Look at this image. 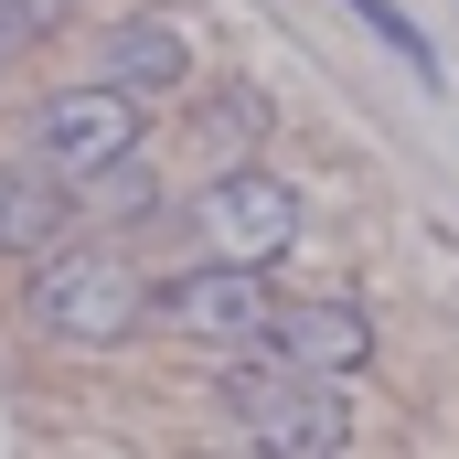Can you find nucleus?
Masks as SVG:
<instances>
[{
    "mask_svg": "<svg viewBox=\"0 0 459 459\" xmlns=\"http://www.w3.org/2000/svg\"><path fill=\"white\" fill-rule=\"evenodd\" d=\"M225 417L256 438V449L278 459H332L352 449V406H342V374H310V363H289V352H225Z\"/></svg>",
    "mask_w": 459,
    "mask_h": 459,
    "instance_id": "1",
    "label": "nucleus"
},
{
    "mask_svg": "<svg viewBox=\"0 0 459 459\" xmlns=\"http://www.w3.org/2000/svg\"><path fill=\"white\" fill-rule=\"evenodd\" d=\"M22 321L54 342H128L150 321V278L108 246H43L22 278Z\"/></svg>",
    "mask_w": 459,
    "mask_h": 459,
    "instance_id": "2",
    "label": "nucleus"
},
{
    "mask_svg": "<svg viewBox=\"0 0 459 459\" xmlns=\"http://www.w3.org/2000/svg\"><path fill=\"white\" fill-rule=\"evenodd\" d=\"M267 310H278V289L246 256H204L171 289H150V321L171 342H193V352H267Z\"/></svg>",
    "mask_w": 459,
    "mask_h": 459,
    "instance_id": "3",
    "label": "nucleus"
},
{
    "mask_svg": "<svg viewBox=\"0 0 459 459\" xmlns=\"http://www.w3.org/2000/svg\"><path fill=\"white\" fill-rule=\"evenodd\" d=\"M150 139V97H128L108 75H86V86H54L43 108L22 117V150L43 160V171H65V182H86V171H108Z\"/></svg>",
    "mask_w": 459,
    "mask_h": 459,
    "instance_id": "4",
    "label": "nucleus"
},
{
    "mask_svg": "<svg viewBox=\"0 0 459 459\" xmlns=\"http://www.w3.org/2000/svg\"><path fill=\"white\" fill-rule=\"evenodd\" d=\"M299 225H310L299 182H278V171H256V160H214V182L193 193V235H204V256H246V267H267L278 246H299Z\"/></svg>",
    "mask_w": 459,
    "mask_h": 459,
    "instance_id": "5",
    "label": "nucleus"
},
{
    "mask_svg": "<svg viewBox=\"0 0 459 459\" xmlns=\"http://www.w3.org/2000/svg\"><path fill=\"white\" fill-rule=\"evenodd\" d=\"M267 352H289V363H310V374H363V363H374V310L342 299V289L278 299V310H267Z\"/></svg>",
    "mask_w": 459,
    "mask_h": 459,
    "instance_id": "6",
    "label": "nucleus"
},
{
    "mask_svg": "<svg viewBox=\"0 0 459 459\" xmlns=\"http://www.w3.org/2000/svg\"><path fill=\"white\" fill-rule=\"evenodd\" d=\"M75 225H86V214H75V182H65V171H43L32 150H22V160H0V256H22V267H32L43 246H65Z\"/></svg>",
    "mask_w": 459,
    "mask_h": 459,
    "instance_id": "7",
    "label": "nucleus"
},
{
    "mask_svg": "<svg viewBox=\"0 0 459 459\" xmlns=\"http://www.w3.org/2000/svg\"><path fill=\"white\" fill-rule=\"evenodd\" d=\"M86 54H97V75H108V86H128V97H160V86H182V75H193V43H182V22H160V11L108 22Z\"/></svg>",
    "mask_w": 459,
    "mask_h": 459,
    "instance_id": "8",
    "label": "nucleus"
},
{
    "mask_svg": "<svg viewBox=\"0 0 459 459\" xmlns=\"http://www.w3.org/2000/svg\"><path fill=\"white\" fill-rule=\"evenodd\" d=\"M75 214H86V225H150V214H160V171L128 150V160H108V171L75 182Z\"/></svg>",
    "mask_w": 459,
    "mask_h": 459,
    "instance_id": "9",
    "label": "nucleus"
},
{
    "mask_svg": "<svg viewBox=\"0 0 459 459\" xmlns=\"http://www.w3.org/2000/svg\"><path fill=\"white\" fill-rule=\"evenodd\" d=\"M352 22H363V32H374V43H385V54H395V65H406V75H417L428 97L449 86V65H438V43H428V32H417V22H406L395 0H352Z\"/></svg>",
    "mask_w": 459,
    "mask_h": 459,
    "instance_id": "10",
    "label": "nucleus"
},
{
    "mask_svg": "<svg viewBox=\"0 0 459 459\" xmlns=\"http://www.w3.org/2000/svg\"><path fill=\"white\" fill-rule=\"evenodd\" d=\"M193 128H204V160H246V150H256V128H267V97H256V86H214Z\"/></svg>",
    "mask_w": 459,
    "mask_h": 459,
    "instance_id": "11",
    "label": "nucleus"
},
{
    "mask_svg": "<svg viewBox=\"0 0 459 459\" xmlns=\"http://www.w3.org/2000/svg\"><path fill=\"white\" fill-rule=\"evenodd\" d=\"M65 11H75V0H0V75H11L32 43H54V32H65Z\"/></svg>",
    "mask_w": 459,
    "mask_h": 459,
    "instance_id": "12",
    "label": "nucleus"
}]
</instances>
